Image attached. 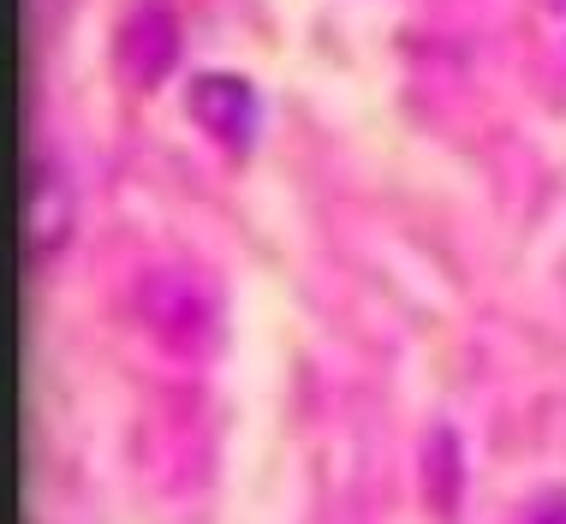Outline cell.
I'll list each match as a JSON object with an SVG mask.
<instances>
[{
  "label": "cell",
  "mask_w": 566,
  "mask_h": 524,
  "mask_svg": "<svg viewBox=\"0 0 566 524\" xmlns=\"http://www.w3.org/2000/svg\"><path fill=\"white\" fill-rule=\"evenodd\" d=\"M132 316L167 364L203 369L221 352V298L186 262H149L132 286Z\"/></svg>",
  "instance_id": "6da1fadb"
},
{
  "label": "cell",
  "mask_w": 566,
  "mask_h": 524,
  "mask_svg": "<svg viewBox=\"0 0 566 524\" xmlns=\"http://www.w3.org/2000/svg\"><path fill=\"white\" fill-rule=\"evenodd\" d=\"M186 119L227 161H244L256 132H263V96L244 72H197L186 84Z\"/></svg>",
  "instance_id": "7a4b0ae2"
},
{
  "label": "cell",
  "mask_w": 566,
  "mask_h": 524,
  "mask_svg": "<svg viewBox=\"0 0 566 524\" xmlns=\"http://www.w3.org/2000/svg\"><path fill=\"white\" fill-rule=\"evenodd\" d=\"M179 54H186V30H179L174 0H137L114 30V66L132 90H161Z\"/></svg>",
  "instance_id": "3957f363"
},
{
  "label": "cell",
  "mask_w": 566,
  "mask_h": 524,
  "mask_svg": "<svg viewBox=\"0 0 566 524\" xmlns=\"http://www.w3.org/2000/svg\"><path fill=\"white\" fill-rule=\"evenodd\" d=\"M78 233V191H72L66 167H60L49 149L30 167V203H24V244L30 262H54Z\"/></svg>",
  "instance_id": "277c9868"
},
{
  "label": "cell",
  "mask_w": 566,
  "mask_h": 524,
  "mask_svg": "<svg viewBox=\"0 0 566 524\" xmlns=\"http://www.w3.org/2000/svg\"><path fill=\"white\" fill-rule=\"evenodd\" d=\"M471 489V465H465V436L453 423H430L418 441V495L430 506V518H459Z\"/></svg>",
  "instance_id": "5b68a950"
},
{
  "label": "cell",
  "mask_w": 566,
  "mask_h": 524,
  "mask_svg": "<svg viewBox=\"0 0 566 524\" xmlns=\"http://www.w3.org/2000/svg\"><path fill=\"white\" fill-rule=\"evenodd\" d=\"M518 524H566V495H543L537 506H525Z\"/></svg>",
  "instance_id": "8992f818"
},
{
  "label": "cell",
  "mask_w": 566,
  "mask_h": 524,
  "mask_svg": "<svg viewBox=\"0 0 566 524\" xmlns=\"http://www.w3.org/2000/svg\"><path fill=\"white\" fill-rule=\"evenodd\" d=\"M543 24H548V36H555V49L566 54V0H543Z\"/></svg>",
  "instance_id": "52a82bcc"
}]
</instances>
